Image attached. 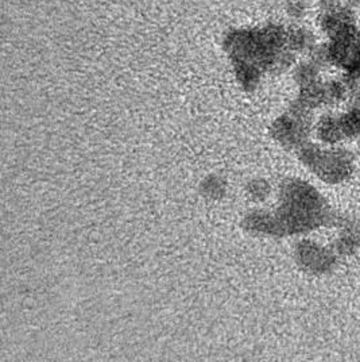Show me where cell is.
I'll return each mask as SVG.
<instances>
[{
	"mask_svg": "<svg viewBox=\"0 0 360 362\" xmlns=\"http://www.w3.org/2000/svg\"><path fill=\"white\" fill-rule=\"evenodd\" d=\"M348 103H355V105H360V80L355 81L351 87V98Z\"/></svg>",
	"mask_w": 360,
	"mask_h": 362,
	"instance_id": "30bf717a",
	"label": "cell"
},
{
	"mask_svg": "<svg viewBox=\"0 0 360 362\" xmlns=\"http://www.w3.org/2000/svg\"><path fill=\"white\" fill-rule=\"evenodd\" d=\"M318 37L317 29L308 26L305 22L287 26V42L296 56H309L320 44Z\"/></svg>",
	"mask_w": 360,
	"mask_h": 362,
	"instance_id": "ba28073f",
	"label": "cell"
},
{
	"mask_svg": "<svg viewBox=\"0 0 360 362\" xmlns=\"http://www.w3.org/2000/svg\"><path fill=\"white\" fill-rule=\"evenodd\" d=\"M313 136L317 142L327 146H337L347 142L339 112L325 111L315 121Z\"/></svg>",
	"mask_w": 360,
	"mask_h": 362,
	"instance_id": "52a82bcc",
	"label": "cell"
},
{
	"mask_svg": "<svg viewBox=\"0 0 360 362\" xmlns=\"http://www.w3.org/2000/svg\"><path fill=\"white\" fill-rule=\"evenodd\" d=\"M337 235L332 241L330 249L337 257L354 256L360 250V221L354 218L335 219ZM333 222V223H335Z\"/></svg>",
	"mask_w": 360,
	"mask_h": 362,
	"instance_id": "8992f818",
	"label": "cell"
},
{
	"mask_svg": "<svg viewBox=\"0 0 360 362\" xmlns=\"http://www.w3.org/2000/svg\"><path fill=\"white\" fill-rule=\"evenodd\" d=\"M325 71L335 69L352 86L360 80V30L320 42L309 54Z\"/></svg>",
	"mask_w": 360,
	"mask_h": 362,
	"instance_id": "3957f363",
	"label": "cell"
},
{
	"mask_svg": "<svg viewBox=\"0 0 360 362\" xmlns=\"http://www.w3.org/2000/svg\"><path fill=\"white\" fill-rule=\"evenodd\" d=\"M297 262L312 274H328L337 265V258L330 247L313 241H302L297 246Z\"/></svg>",
	"mask_w": 360,
	"mask_h": 362,
	"instance_id": "5b68a950",
	"label": "cell"
},
{
	"mask_svg": "<svg viewBox=\"0 0 360 362\" xmlns=\"http://www.w3.org/2000/svg\"><path fill=\"white\" fill-rule=\"evenodd\" d=\"M284 204L275 216L281 234H300L323 225H332L335 215L321 194L300 180L289 181L284 189Z\"/></svg>",
	"mask_w": 360,
	"mask_h": 362,
	"instance_id": "6da1fadb",
	"label": "cell"
},
{
	"mask_svg": "<svg viewBox=\"0 0 360 362\" xmlns=\"http://www.w3.org/2000/svg\"><path fill=\"white\" fill-rule=\"evenodd\" d=\"M297 151L301 163L327 184H340L355 170V156L342 145L308 142Z\"/></svg>",
	"mask_w": 360,
	"mask_h": 362,
	"instance_id": "7a4b0ae2",
	"label": "cell"
},
{
	"mask_svg": "<svg viewBox=\"0 0 360 362\" xmlns=\"http://www.w3.org/2000/svg\"><path fill=\"white\" fill-rule=\"evenodd\" d=\"M359 13L347 3L316 11V29L324 41L356 33L360 30Z\"/></svg>",
	"mask_w": 360,
	"mask_h": 362,
	"instance_id": "277c9868",
	"label": "cell"
},
{
	"mask_svg": "<svg viewBox=\"0 0 360 362\" xmlns=\"http://www.w3.org/2000/svg\"><path fill=\"white\" fill-rule=\"evenodd\" d=\"M339 117L347 141H360V105L349 103Z\"/></svg>",
	"mask_w": 360,
	"mask_h": 362,
	"instance_id": "9c48e42d",
	"label": "cell"
}]
</instances>
